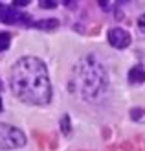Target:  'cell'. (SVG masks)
<instances>
[{
  "label": "cell",
  "instance_id": "6da1fadb",
  "mask_svg": "<svg viewBox=\"0 0 145 151\" xmlns=\"http://www.w3.org/2000/svg\"><path fill=\"white\" fill-rule=\"evenodd\" d=\"M11 88L19 100L46 105L51 100V85L44 63L37 57H22L11 70Z\"/></svg>",
  "mask_w": 145,
  "mask_h": 151
},
{
  "label": "cell",
  "instance_id": "7a4b0ae2",
  "mask_svg": "<svg viewBox=\"0 0 145 151\" xmlns=\"http://www.w3.org/2000/svg\"><path fill=\"white\" fill-rule=\"evenodd\" d=\"M77 83L83 98L94 100L106 88V74L94 55H88L77 66Z\"/></svg>",
  "mask_w": 145,
  "mask_h": 151
},
{
  "label": "cell",
  "instance_id": "3957f363",
  "mask_svg": "<svg viewBox=\"0 0 145 151\" xmlns=\"http://www.w3.org/2000/svg\"><path fill=\"white\" fill-rule=\"evenodd\" d=\"M26 144V134L7 124H0V149H17Z\"/></svg>",
  "mask_w": 145,
  "mask_h": 151
},
{
  "label": "cell",
  "instance_id": "277c9868",
  "mask_svg": "<svg viewBox=\"0 0 145 151\" xmlns=\"http://www.w3.org/2000/svg\"><path fill=\"white\" fill-rule=\"evenodd\" d=\"M109 42H110V46L118 48V50H123L131 44V35H129V32H125L123 28H112L109 32Z\"/></svg>",
  "mask_w": 145,
  "mask_h": 151
},
{
  "label": "cell",
  "instance_id": "5b68a950",
  "mask_svg": "<svg viewBox=\"0 0 145 151\" xmlns=\"http://www.w3.org/2000/svg\"><path fill=\"white\" fill-rule=\"evenodd\" d=\"M28 15L19 13L15 7H7L4 4H0V22L4 24H19V22H24Z\"/></svg>",
  "mask_w": 145,
  "mask_h": 151
},
{
  "label": "cell",
  "instance_id": "8992f818",
  "mask_svg": "<svg viewBox=\"0 0 145 151\" xmlns=\"http://www.w3.org/2000/svg\"><path fill=\"white\" fill-rule=\"evenodd\" d=\"M129 81L131 83H143L145 81V70L141 66H132L129 72Z\"/></svg>",
  "mask_w": 145,
  "mask_h": 151
},
{
  "label": "cell",
  "instance_id": "52a82bcc",
  "mask_svg": "<svg viewBox=\"0 0 145 151\" xmlns=\"http://www.w3.org/2000/svg\"><path fill=\"white\" fill-rule=\"evenodd\" d=\"M31 26H33V28H37V29H55V28L59 26V20H57V19H48V20H37V22H33Z\"/></svg>",
  "mask_w": 145,
  "mask_h": 151
},
{
  "label": "cell",
  "instance_id": "ba28073f",
  "mask_svg": "<svg viewBox=\"0 0 145 151\" xmlns=\"http://www.w3.org/2000/svg\"><path fill=\"white\" fill-rule=\"evenodd\" d=\"M9 41H11V35H9V33L0 32V50H7V46H9Z\"/></svg>",
  "mask_w": 145,
  "mask_h": 151
},
{
  "label": "cell",
  "instance_id": "9c48e42d",
  "mask_svg": "<svg viewBox=\"0 0 145 151\" xmlns=\"http://www.w3.org/2000/svg\"><path fill=\"white\" fill-rule=\"evenodd\" d=\"M59 0H39V6L42 9H53V7H57Z\"/></svg>",
  "mask_w": 145,
  "mask_h": 151
},
{
  "label": "cell",
  "instance_id": "30bf717a",
  "mask_svg": "<svg viewBox=\"0 0 145 151\" xmlns=\"http://www.w3.org/2000/svg\"><path fill=\"white\" fill-rule=\"evenodd\" d=\"M61 129H63L64 134L70 133V116H68V114H64L63 120H61Z\"/></svg>",
  "mask_w": 145,
  "mask_h": 151
},
{
  "label": "cell",
  "instance_id": "8fae6325",
  "mask_svg": "<svg viewBox=\"0 0 145 151\" xmlns=\"http://www.w3.org/2000/svg\"><path fill=\"white\" fill-rule=\"evenodd\" d=\"M138 29L145 35V15H141V17L138 19Z\"/></svg>",
  "mask_w": 145,
  "mask_h": 151
},
{
  "label": "cell",
  "instance_id": "7c38bea8",
  "mask_svg": "<svg viewBox=\"0 0 145 151\" xmlns=\"http://www.w3.org/2000/svg\"><path fill=\"white\" fill-rule=\"evenodd\" d=\"M31 0H13V6L15 7H22V6H28Z\"/></svg>",
  "mask_w": 145,
  "mask_h": 151
},
{
  "label": "cell",
  "instance_id": "4fadbf2b",
  "mask_svg": "<svg viewBox=\"0 0 145 151\" xmlns=\"http://www.w3.org/2000/svg\"><path fill=\"white\" fill-rule=\"evenodd\" d=\"M131 116H132V118H136V120H138V118L141 116V111H132V112H131Z\"/></svg>",
  "mask_w": 145,
  "mask_h": 151
},
{
  "label": "cell",
  "instance_id": "5bb4252c",
  "mask_svg": "<svg viewBox=\"0 0 145 151\" xmlns=\"http://www.w3.org/2000/svg\"><path fill=\"white\" fill-rule=\"evenodd\" d=\"M63 2H64V4H66L68 7H70L72 4H75V2H77V0H63Z\"/></svg>",
  "mask_w": 145,
  "mask_h": 151
},
{
  "label": "cell",
  "instance_id": "9a60e30c",
  "mask_svg": "<svg viewBox=\"0 0 145 151\" xmlns=\"http://www.w3.org/2000/svg\"><path fill=\"white\" fill-rule=\"evenodd\" d=\"M97 2H99V4H101V6H103V7H105V6H106V4H109V0H97Z\"/></svg>",
  "mask_w": 145,
  "mask_h": 151
},
{
  "label": "cell",
  "instance_id": "2e32d148",
  "mask_svg": "<svg viewBox=\"0 0 145 151\" xmlns=\"http://www.w3.org/2000/svg\"><path fill=\"white\" fill-rule=\"evenodd\" d=\"M0 111H2V100H0Z\"/></svg>",
  "mask_w": 145,
  "mask_h": 151
},
{
  "label": "cell",
  "instance_id": "e0dca14e",
  "mask_svg": "<svg viewBox=\"0 0 145 151\" xmlns=\"http://www.w3.org/2000/svg\"><path fill=\"white\" fill-rule=\"evenodd\" d=\"M118 2H125V0H118Z\"/></svg>",
  "mask_w": 145,
  "mask_h": 151
}]
</instances>
